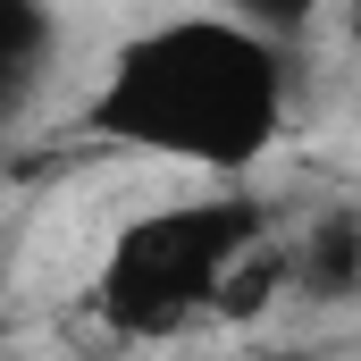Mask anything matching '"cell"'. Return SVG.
<instances>
[{"label":"cell","instance_id":"cell-5","mask_svg":"<svg viewBox=\"0 0 361 361\" xmlns=\"http://www.w3.org/2000/svg\"><path fill=\"white\" fill-rule=\"evenodd\" d=\"M277 286H286V261L252 244V252H244L235 269L219 277V294H210V311H219V319H261V311H269V294H277Z\"/></svg>","mask_w":361,"mask_h":361},{"label":"cell","instance_id":"cell-4","mask_svg":"<svg viewBox=\"0 0 361 361\" xmlns=\"http://www.w3.org/2000/svg\"><path fill=\"white\" fill-rule=\"evenodd\" d=\"M51 51H59V17H51V0H0V118H17V109L34 101Z\"/></svg>","mask_w":361,"mask_h":361},{"label":"cell","instance_id":"cell-1","mask_svg":"<svg viewBox=\"0 0 361 361\" xmlns=\"http://www.w3.org/2000/svg\"><path fill=\"white\" fill-rule=\"evenodd\" d=\"M85 126L101 143L235 177L286 135V51L244 34L235 17H169L118 42L101 92L85 101Z\"/></svg>","mask_w":361,"mask_h":361},{"label":"cell","instance_id":"cell-3","mask_svg":"<svg viewBox=\"0 0 361 361\" xmlns=\"http://www.w3.org/2000/svg\"><path fill=\"white\" fill-rule=\"evenodd\" d=\"M286 277H294V294L319 302V311H345V302L361 294V210L353 202H336V210H319V219L302 227Z\"/></svg>","mask_w":361,"mask_h":361},{"label":"cell","instance_id":"cell-6","mask_svg":"<svg viewBox=\"0 0 361 361\" xmlns=\"http://www.w3.org/2000/svg\"><path fill=\"white\" fill-rule=\"evenodd\" d=\"M219 17H235L244 34H261V42H302L311 34V17H319V0H219Z\"/></svg>","mask_w":361,"mask_h":361},{"label":"cell","instance_id":"cell-2","mask_svg":"<svg viewBox=\"0 0 361 361\" xmlns=\"http://www.w3.org/2000/svg\"><path fill=\"white\" fill-rule=\"evenodd\" d=\"M261 244V202H177L143 210L92 277V319L118 336H177L210 311L219 277Z\"/></svg>","mask_w":361,"mask_h":361}]
</instances>
